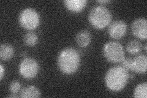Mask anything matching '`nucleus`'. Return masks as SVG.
I'll return each instance as SVG.
<instances>
[{
    "label": "nucleus",
    "instance_id": "nucleus-22",
    "mask_svg": "<svg viewBox=\"0 0 147 98\" xmlns=\"http://www.w3.org/2000/svg\"><path fill=\"white\" fill-rule=\"evenodd\" d=\"M145 50L146 51V44L145 45Z\"/></svg>",
    "mask_w": 147,
    "mask_h": 98
},
{
    "label": "nucleus",
    "instance_id": "nucleus-4",
    "mask_svg": "<svg viewBox=\"0 0 147 98\" xmlns=\"http://www.w3.org/2000/svg\"><path fill=\"white\" fill-rule=\"evenodd\" d=\"M40 16L34 9L28 7L20 12L18 22L24 28L28 30L36 29L40 24Z\"/></svg>",
    "mask_w": 147,
    "mask_h": 98
},
{
    "label": "nucleus",
    "instance_id": "nucleus-10",
    "mask_svg": "<svg viewBox=\"0 0 147 98\" xmlns=\"http://www.w3.org/2000/svg\"><path fill=\"white\" fill-rule=\"evenodd\" d=\"M64 3L67 10L74 13H79L85 9L87 1L86 0H66Z\"/></svg>",
    "mask_w": 147,
    "mask_h": 98
},
{
    "label": "nucleus",
    "instance_id": "nucleus-2",
    "mask_svg": "<svg viewBox=\"0 0 147 98\" xmlns=\"http://www.w3.org/2000/svg\"><path fill=\"white\" fill-rule=\"evenodd\" d=\"M129 78L127 71L121 66L110 68L105 76V83L109 90L114 92L122 90Z\"/></svg>",
    "mask_w": 147,
    "mask_h": 98
},
{
    "label": "nucleus",
    "instance_id": "nucleus-5",
    "mask_svg": "<svg viewBox=\"0 0 147 98\" xmlns=\"http://www.w3.org/2000/svg\"><path fill=\"white\" fill-rule=\"evenodd\" d=\"M103 54L107 61L113 63L121 62L125 58L123 46L116 41H110L105 44L103 47Z\"/></svg>",
    "mask_w": 147,
    "mask_h": 98
},
{
    "label": "nucleus",
    "instance_id": "nucleus-11",
    "mask_svg": "<svg viewBox=\"0 0 147 98\" xmlns=\"http://www.w3.org/2000/svg\"><path fill=\"white\" fill-rule=\"evenodd\" d=\"M91 35L87 30H82L78 32L76 37L77 44L81 47H86L91 43Z\"/></svg>",
    "mask_w": 147,
    "mask_h": 98
},
{
    "label": "nucleus",
    "instance_id": "nucleus-16",
    "mask_svg": "<svg viewBox=\"0 0 147 98\" xmlns=\"http://www.w3.org/2000/svg\"><path fill=\"white\" fill-rule=\"evenodd\" d=\"M24 41L26 45L28 47H34L38 42V36L33 32H27L24 36Z\"/></svg>",
    "mask_w": 147,
    "mask_h": 98
},
{
    "label": "nucleus",
    "instance_id": "nucleus-15",
    "mask_svg": "<svg viewBox=\"0 0 147 98\" xmlns=\"http://www.w3.org/2000/svg\"><path fill=\"white\" fill-rule=\"evenodd\" d=\"M127 51L131 54L136 55L139 53L142 50V45L140 42L136 40H132L126 45Z\"/></svg>",
    "mask_w": 147,
    "mask_h": 98
},
{
    "label": "nucleus",
    "instance_id": "nucleus-6",
    "mask_svg": "<svg viewBox=\"0 0 147 98\" xmlns=\"http://www.w3.org/2000/svg\"><path fill=\"white\" fill-rule=\"evenodd\" d=\"M39 70V64L37 61L31 57H26L23 59L19 66L20 75L28 80L36 77Z\"/></svg>",
    "mask_w": 147,
    "mask_h": 98
},
{
    "label": "nucleus",
    "instance_id": "nucleus-17",
    "mask_svg": "<svg viewBox=\"0 0 147 98\" xmlns=\"http://www.w3.org/2000/svg\"><path fill=\"white\" fill-rule=\"evenodd\" d=\"M21 90L20 83L18 81H13L9 85V90L12 93L17 94Z\"/></svg>",
    "mask_w": 147,
    "mask_h": 98
},
{
    "label": "nucleus",
    "instance_id": "nucleus-8",
    "mask_svg": "<svg viewBox=\"0 0 147 98\" xmlns=\"http://www.w3.org/2000/svg\"><path fill=\"white\" fill-rule=\"evenodd\" d=\"M127 31V25L123 20H115L110 23L108 32L113 39H120L125 35Z\"/></svg>",
    "mask_w": 147,
    "mask_h": 98
},
{
    "label": "nucleus",
    "instance_id": "nucleus-7",
    "mask_svg": "<svg viewBox=\"0 0 147 98\" xmlns=\"http://www.w3.org/2000/svg\"><path fill=\"white\" fill-rule=\"evenodd\" d=\"M131 30L133 35L142 40L147 38V21L145 18H139L132 22Z\"/></svg>",
    "mask_w": 147,
    "mask_h": 98
},
{
    "label": "nucleus",
    "instance_id": "nucleus-19",
    "mask_svg": "<svg viewBox=\"0 0 147 98\" xmlns=\"http://www.w3.org/2000/svg\"><path fill=\"white\" fill-rule=\"evenodd\" d=\"M4 74V67L3 66V64H0V80H2V79L3 78Z\"/></svg>",
    "mask_w": 147,
    "mask_h": 98
},
{
    "label": "nucleus",
    "instance_id": "nucleus-9",
    "mask_svg": "<svg viewBox=\"0 0 147 98\" xmlns=\"http://www.w3.org/2000/svg\"><path fill=\"white\" fill-rule=\"evenodd\" d=\"M147 69V57L145 55H139L133 58L132 71L137 74H145Z\"/></svg>",
    "mask_w": 147,
    "mask_h": 98
},
{
    "label": "nucleus",
    "instance_id": "nucleus-12",
    "mask_svg": "<svg viewBox=\"0 0 147 98\" xmlns=\"http://www.w3.org/2000/svg\"><path fill=\"white\" fill-rule=\"evenodd\" d=\"M19 96L22 98H38L41 96V92L34 86H28L21 90Z\"/></svg>",
    "mask_w": 147,
    "mask_h": 98
},
{
    "label": "nucleus",
    "instance_id": "nucleus-18",
    "mask_svg": "<svg viewBox=\"0 0 147 98\" xmlns=\"http://www.w3.org/2000/svg\"><path fill=\"white\" fill-rule=\"evenodd\" d=\"M132 58H125L121 62V66L125 68L126 71H131L132 69Z\"/></svg>",
    "mask_w": 147,
    "mask_h": 98
},
{
    "label": "nucleus",
    "instance_id": "nucleus-21",
    "mask_svg": "<svg viewBox=\"0 0 147 98\" xmlns=\"http://www.w3.org/2000/svg\"><path fill=\"white\" fill-rule=\"evenodd\" d=\"M20 97V96L17 95L16 94H15V93H12V95L7 96V97H10V98L11 97Z\"/></svg>",
    "mask_w": 147,
    "mask_h": 98
},
{
    "label": "nucleus",
    "instance_id": "nucleus-20",
    "mask_svg": "<svg viewBox=\"0 0 147 98\" xmlns=\"http://www.w3.org/2000/svg\"><path fill=\"white\" fill-rule=\"evenodd\" d=\"M98 3H101V4H105V3H109L110 2V1H109V0H102V1H96Z\"/></svg>",
    "mask_w": 147,
    "mask_h": 98
},
{
    "label": "nucleus",
    "instance_id": "nucleus-14",
    "mask_svg": "<svg viewBox=\"0 0 147 98\" xmlns=\"http://www.w3.org/2000/svg\"><path fill=\"white\" fill-rule=\"evenodd\" d=\"M134 96L136 98H146L147 83L143 82L138 85L134 90Z\"/></svg>",
    "mask_w": 147,
    "mask_h": 98
},
{
    "label": "nucleus",
    "instance_id": "nucleus-13",
    "mask_svg": "<svg viewBox=\"0 0 147 98\" xmlns=\"http://www.w3.org/2000/svg\"><path fill=\"white\" fill-rule=\"evenodd\" d=\"M14 55L13 47L9 44H2L0 48V58L3 61H8L12 58Z\"/></svg>",
    "mask_w": 147,
    "mask_h": 98
},
{
    "label": "nucleus",
    "instance_id": "nucleus-1",
    "mask_svg": "<svg viewBox=\"0 0 147 98\" xmlns=\"http://www.w3.org/2000/svg\"><path fill=\"white\" fill-rule=\"evenodd\" d=\"M80 57L79 52L72 47L64 49L59 53L57 59L58 67L62 73L70 75L79 69Z\"/></svg>",
    "mask_w": 147,
    "mask_h": 98
},
{
    "label": "nucleus",
    "instance_id": "nucleus-3",
    "mask_svg": "<svg viewBox=\"0 0 147 98\" xmlns=\"http://www.w3.org/2000/svg\"><path fill=\"white\" fill-rule=\"evenodd\" d=\"M112 14L109 9L102 6H95L91 9L88 14L90 24L97 29H103L110 25Z\"/></svg>",
    "mask_w": 147,
    "mask_h": 98
}]
</instances>
